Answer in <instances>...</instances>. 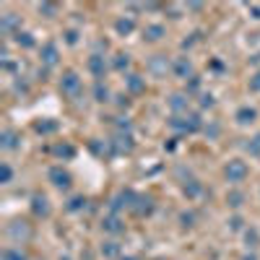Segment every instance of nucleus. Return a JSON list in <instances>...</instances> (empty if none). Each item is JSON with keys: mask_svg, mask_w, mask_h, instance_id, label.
Wrapping results in <instances>:
<instances>
[{"mask_svg": "<svg viewBox=\"0 0 260 260\" xmlns=\"http://www.w3.org/2000/svg\"><path fill=\"white\" fill-rule=\"evenodd\" d=\"M187 94H175L169 99V110H172V115H187Z\"/></svg>", "mask_w": 260, "mask_h": 260, "instance_id": "13", "label": "nucleus"}, {"mask_svg": "<svg viewBox=\"0 0 260 260\" xmlns=\"http://www.w3.org/2000/svg\"><path fill=\"white\" fill-rule=\"evenodd\" d=\"M242 201H245V195H242L240 190H232V192L226 195V203H229L232 208H240V206H242Z\"/></svg>", "mask_w": 260, "mask_h": 260, "instance_id": "26", "label": "nucleus"}, {"mask_svg": "<svg viewBox=\"0 0 260 260\" xmlns=\"http://www.w3.org/2000/svg\"><path fill=\"white\" fill-rule=\"evenodd\" d=\"M250 91H260V71L250 78Z\"/></svg>", "mask_w": 260, "mask_h": 260, "instance_id": "37", "label": "nucleus"}, {"mask_svg": "<svg viewBox=\"0 0 260 260\" xmlns=\"http://www.w3.org/2000/svg\"><path fill=\"white\" fill-rule=\"evenodd\" d=\"M8 234H11V237H18V234H21V237H29V226H26L24 221H13V224L8 226Z\"/></svg>", "mask_w": 260, "mask_h": 260, "instance_id": "23", "label": "nucleus"}, {"mask_svg": "<svg viewBox=\"0 0 260 260\" xmlns=\"http://www.w3.org/2000/svg\"><path fill=\"white\" fill-rule=\"evenodd\" d=\"M120 260H138V257H120Z\"/></svg>", "mask_w": 260, "mask_h": 260, "instance_id": "44", "label": "nucleus"}, {"mask_svg": "<svg viewBox=\"0 0 260 260\" xmlns=\"http://www.w3.org/2000/svg\"><path fill=\"white\" fill-rule=\"evenodd\" d=\"M60 91H62L65 96H78V94H81V78H78V73H73V71L62 73V78H60Z\"/></svg>", "mask_w": 260, "mask_h": 260, "instance_id": "4", "label": "nucleus"}, {"mask_svg": "<svg viewBox=\"0 0 260 260\" xmlns=\"http://www.w3.org/2000/svg\"><path fill=\"white\" fill-rule=\"evenodd\" d=\"M18 133L16 130H3V133H0V148L3 151H16L18 148Z\"/></svg>", "mask_w": 260, "mask_h": 260, "instance_id": "11", "label": "nucleus"}, {"mask_svg": "<svg viewBox=\"0 0 260 260\" xmlns=\"http://www.w3.org/2000/svg\"><path fill=\"white\" fill-rule=\"evenodd\" d=\"M182 190H185V195H187V198H198V195L203 192V185H201L198 180H190V182H187Z\"/></svg>", "mask_w": 260, "mask_h": 260, "instance_id": "22", "label": "nucleus"}, {"mask_svg": "<svg viewBox=\"0 0 260 260\" xmlns=\"http://www.w3.org/2000/svg\"><path fill=\"white\" fill-rule=\"evenodd\" d=\"M102 255L104 257H117L120 255V245L117 242H104L102 245Z\"/></svg>", "mask_w": 260, "mask_h": 260, "instance_id": "25", "label": "nucleus"}, {"mask_svg": "<svg viewBox=\"0 0 260 260\" xmlns=\"http://www.w3.org/2000/svg\"><path fill=\"white\" fill-rule=\"evenodd\" d=\"M47 177H50V182H52L57 190H68L71 182H73L71 172H68V169H62V167H52V169L47 172Z\"/></svg>", "mask_w": 260, "mask_h": 260, "instance_id": "5", "label": "nucleus"}, {"mask_svg": "<svg viewBox=\"0 0 260 260\" xmlns=\"http://www.w3.org/2000/svg\"><path fill=\"white\" fill-rule=\"evenodd\" d=\"M234 120H237V125H252L257 120V110L255 107H240L234 112Z\"/></svg>", "mask_w": 260, "mask_h": 260, "instance_id": "10", "label": "nucleus"}, {"mask_svg": "<svg viewBox=\"0 0 260 260\" xmlns=\"http://www.w3.org/2000/svg\"><path fill=\"white\" fill-rule=\"evenodd\" d=\"M39 13H45L47 18H52L57 13V6L55 3H39Z\"/></svg>", "mask_w": 260, "mask_h": 260, "instance_id": "34", "label": "nucleus"}, {"mask_svg": "<svg viewBox=\"0 0 260 260\" xmlns=\"http://www.w3.org/2000/svg\"><path fill=\"white\" fill-rule=\"evenodd\" d=\"M65 42H68V45H76V42H78V31L68 29V31H65Z\"/></svg>", "mask_w": 260, "mask_h": 260, "instance_id": "36", "label": "nucleus"}, {"mask_svg": "<svg viewBox=\"0 0 260 260\" xmlns=\"http://www.w3.org/2000/svg\"><path fill=\"white\" fill-rule=\"evenodd\" d=\"M94 99L96 102H110V89H107V83H102V81L94 83Z\"/></svg>", "mask_w": 260, "mask_h": 260, "instance_id": "21", "label": "nucleus"}, {"mask_svg": "<svg viewBox=\"0 0 260 260\" xmlns=\"http://www.w3.org/2000/svg\"><path fill=\"white\" fill-rule=\"evenodd\" d=\"M21 29H18V18H16V13H6L3 18H0V34L3 37H16Z\"/></svg>", "mask_w": 260, "mask_h": 260, "instance_id": "7", "label": "nucleus"}, {"mask_svg": "<svg viewBox=\"0 0 260 260\" xmlns=\"http://www.w3.org/2000/svg\"><path fill=\"white\" fill-rule=\"evenodd\" d=\"M117 104H120V107H127L130 102H127V96H117Z\"/></svg>", "mask_w": 260, "mask_h": 260, "instance_id": "43", "label": "nucleus"}, {"mask_svg": "<svg viewBox=\"0 0 260 260\" xmlns=\"http://www.w3.org/2000/svg\"><path fill=\"white\" fill-rule=\"evenodd\" d=\"M245 240H247V247H252V250H255V247H257V242H260V237H257V232H255V229H247V232H245Z\"/></svg>", "mask_w": 260, "mask_h": 260, "instance_id": "33", "label": "nucleus"}, {"mask_svg": "<svg viewBox=\"0 0 260 260\" xmlns=\"http://www.w3.org/2000/svg\"><path fill=\"white\" fill-rule=\"evenodd\" d=\"M125 83H127V91H130V94H143V91H146V78L138 76V73H130V76L125 78Z\"/></svg>", "mask_w": 260, "mask_h": 260, "instance_id": "14", "label": "nucleus"}, {"mask_svg": "<svg viewBox=\"0 0 260 260\" xmlns=\"http://www.w3.org/2000/svg\"><path fill=\"white\" fill-rule=\"evenodd\" d=\"M195 42H198V34H190V39H185V42H182V47L187 50V47H192V45H195Z\"/></svg>", "mask_w": 260, "mask_h": 260, "instance_id": "41", "label": "nucleus"}, {"mask_svg": "<svg viewBox=\"0 0 260 260\" xmlns=\"http://www.w3.org/2000/svg\"><path fill=\"white\" fill-rule=\"evenodd\" d=\"M198 89H201V78H198V76H192V78L187 81V86H185V94L190 96V94H195Z\"/></svg>", "mask_w": 260, "mask_h": 260, "instance_id": "31", "label": "nucleus"}, {"mask_svg": "<svg viewBox=\"0 0 260 260\" xmlns=\"http://www.w3.org/2000/svg\"><path fill=\"white\" fill-rule=\"evenodd\" d=\"M3 260H29V257H26V252H21L18 247H8V250H3Z\"/></svg>", "mask_w": 260, "mask_h": 260, "instance_id": "24", "label": "nucleus"}, {"mask_svg": "<svg viewBox=\"0 0 260 260\" xmlns=\"http://www.w3.org/2000/svg\"><path fill=\"white\" fill-rule=\"evenodd\" d=\"M102 229H104L107 234H122V232H125V224L120 221V216L110 213V216H104V219H102Z\"/></svg>", "mask_w": 260, "mask_h": 260, "instance_id": "9", "label": "nucleus"}, {"mask_svg": "<svg viewBox=\"0 0 260 260\" xmlns=\"http://www.w3.org/2000/svg\"><path fill=\"white\" fill-rule=\"evenodd\" d=\"M13 39H16V45H18V47H24V50H31V47L37 45V42H34V37H31L29 31H18Z\"/></svg>", "mask_w": 260, "mask_h": 260, "instance_id": "19", "label": "nucleus"}, {"mask_svg": "<svg viewBox=\"0 0 260 260\" xmlns=\"http://www.w3.org/2000/svg\"><path fill=\"white\" fill-rule=\"evenodd\" d=\"M203 130H206V136H208V138H216V136H219V133H221V127H219V125H216V122H211V125H206Z\"/></svg>", "mask_w": 260, "mask_h": 260, "instance_id": "35", "label": "nucleus"}, {"mask_svg": "<svg viewBox=\"0 0 260 260\" xmlns=\"http://www.w3.org/2000/svg\"><path fill=\"white\" fill-rule=\"evenodd\" d=\"M11 180H13V169H11L8 164H0V182L8 185Z\"/></svg>", "mask_w": 260, "mask_h": 260, "instance_id": "30", "label": "nucleus"}, {"mask_svg": "<svg viewBox=\"0 0 260 260\" xmlns=\"http://www.w3.org/2000/svg\"><path fill=\"white\" fill-rule=\"evenodd\" d=\"M213 104H216V102H213L211 94H203V96H201V107H213Z\"/></svg>", "mask_w": 260, "mask_h": 260, "instance_id": "38", "label": "nucleus"}, {"mask_svg": "<svg viewBox=\"0 0 260 260\" xmlns=\"http://www.w3.org/2000/svg\"><path fill=\"white\" fill-rule=\"evenodd\" d=\"M169 127L180 130V133H195V130L203 127V122H201V115H172Z\"/></svg>", "mask_w": 260, "mask_h": 260, "instance_id": "1", "label": "nucleus"}, {"mask_svg": "<svg viewBox=\"0 0 260 260\" xmlns=\"http://www.w3.org/2000/svg\"><path fill=\"white\" fill-rule=\"evenodd\" d=\"M180 221H182V226H192V213H182Z\"/></svg>", "mask_w": 260, "mask_h": 260, "instance_id": "40", "label": "nucleus"}, {"mask_svg": "<svg viewBox=\"0 0 260 260\" xmlns=\"http://www.w3.org/2000/svg\"><path fill=\"white\" fill-rule=\"evenodd\" d=\"M250 11H252V18H260V6H250Z\"/></svg>", "mask_w": 260, "mask_h": 260, "instance_id": "42", "label": "nucleus"}, {"mask_svg": "<svg viewBox=\"0 0 260 260\" xmlns=\"http://www.w3.org/2000/svg\"><path fill=\"white\" fill-rule=\"evenodd\" d=\"M229 226L237 232V229H242V219H240V216H234V219H229Z\"/></svg>", "mask_w": 260, "mask_h": 260, "instance_id": "39", "label": "nucleus"}, {"mask_svg": "<svg viewBox=\"0 0 260 260\" xmlns=\"http://www.w3.org/2000/svg\"><path fill=\"white\" fill-rule=\"evenodd\" d=\"M57 57H60V55H57V45H55V42H47V45L42 47V62L52 68V65L57 62Z\"/></svg>", "mask_w": 260, "mask_h": 260, "instance_id": "15", "label": "nucleus"}, {"mask_svg": "<svg viewBox=\"0 0 260 260\" xmlns=\"http://www.w3.org/2000/svg\"><path fill=\"white\" fill-rule=\"evenodd\" d=\"M52 151H55V156H68V159L76 154V151H73V146H68V143H57Z\"/></svg>", "mask_w": 260, "mask_h": 260, "instance_id": "27", "label": "nucleus"}, {"mask_svg": "<svg viewBox=\"0 0 260 260\" xmlns=\"http://www.w3.org/2000/svg\"><path fill=\"white\" fill-rule=\"evenodd\" d=\"M164 34H167V29H164L161 24H148V26L143 29V39H148V42H159Z\"/></svg>", "mask_w": 260, "mask_h": 260, "instance_id": "16", "label": "nucleus"}, {"mask_svg": "<svg viewBox=\"0 0 260 260\" xmlns=\"http://www.w3.org/2000/svg\"><path fill=\"white\" fill-rule=\"evenodd\" d=\"M89 71L94 73V78H96V81H102V78H104V73H107V60H104V55L94 52V55L89 57Z\"/></svg>", "mask_w": 260, "mask_h": 260, "instance_id": "8", "label": "nucleus"}, {"mask_svg": "<svg viewBox=\"0 0 260 260\" xmlns=\"http://www.w3.org/2000/svg\"><path fill=\"white\" fill-rule=\"evenodd\" d=\"M31 208H34L37 216H47L50 213V201L45 198V195H34V198H31Z\"/></svg>", "mask_w": 260, "mask_h": 260, "instance_id": "17", "label": "nucleus"}, {"mask_svg": "<svg viewBox=\"0 0 260 260\" xmlns=\"http://www.w3.org/2000/svg\"><path fill=\"white\" fill-rule=\"evenodd\" d=\"M83 206H86V198H83V195H76V198L68 201V206H65V208H68V211H81Z\"/></svg>", "mask_w": 260, "mask_h": 260, "instance_id": "29", "label": "nucleus"}, {"mask_svg": "<svg viewBox=\"0 0 260 260\" xmlns=\"http://www.w3.org/2000/svg\"><path fill=\"white\" fill-rule=\"evenodd\" d=\"M112 68L115 71H127L130 68V55L127 52H117L115 60H112Z\"/></svg>", "mask_w": 260, "mask_h": 260, "instance_id": "20", "label": "nucleus"}, {"mask_svg": "<svg viewBox=\"0 0 260 260\" xmlns=\"http://www.w3.org/2000/svg\"><path fill=\"white\" fill-rule=\"evenodd\" d=\"M146 71H148V76H154V78H164L167 71H172V62L167 60V55H154V57H148Z\"/></svg>", "mask_w": 260, "mask_h": 260, "instance_id": "3", "label": "nucleus"}, {"mask_svg": "<svg viewBox=\"0 0 260 260\" xmlns=\"http://www.w3.org/2000/svg\"><path fill=\"white\" fill-rule=\"evenodd\" d=\"M245 148H247V154H250V156H260V133H257L250 143H245Z\"/></svg>", "mask_w": 260, "mask_h": 260, "instance_id": "28", "label": "nucleus"}, {"mask_svg": "<svg viewBox=\"0 0 260 260\" xmlns=\"http://www.w3.org/2000/svg\"><path fill=\"white\" fill-rule=\"evenodd\" d=\"M55 130H57V122H37V133H42V136L55 133Z\"/></svg>", "mask_w": 260, "mask_h": 260, "instance_id": "32", "label": "nucleus"}, {"mask_svg": "<svg viewBox=\"0 0 260 260\" xmlns=\"http://www.w3.org/2000/svg\"><path fill=\"white\" fill-rule=\"evenodd\" d=\"M133 29H136L133 16H127V18H117V21H115V31H117V34H130Z\"/></svg>", "mask_w": 260, "mask_h": 260, "instance_id": "18", "label": "nucleus"}, {"mask_svg": "<svg viewBox=\"0 0 260 260\" xmlns=\"http://www.w3.org/2000/svg\"><path fill=\"white\" fill-rule=\"evenodd\" d=\"M172 73H175L177 78H182V81H190L192 78V62H190V57H175L172 60Z\"/></svg>", "mask_w": 260, "mask_h": 260, "instance_id": "6", "label": "nucleus"}, {"mask_svg": "<svg viewBox=\"0 0 260 260\" xmlns=\"http://www.w3.org/2000/svg\"><path fill=\"white\" fill-rule=\"evenodd\" d=\"M247 175H250V169H247V164H245L242 159H232V161L224 167V177H226L232 185L245 182V180H247Z\"/></svg>", "mask_w": 260, "mask_h": 260, "instance_id": "2", "label": "nucleus"}, {"mask_svg": "<svg viewBox=\"0 0 260 260\" xmlns=\"http://www.w3.org/2000/svg\"><path fill=\"white\" fill-rule=\"evenodd\" d=\"M133 211H136L138 216H146V213H151V211H154V198H151V195H136Z\"/></svg>", "mask_w": 260, "mask_h": 260, "instance_id": "12", "label": "nucleus"}]
</instances>
